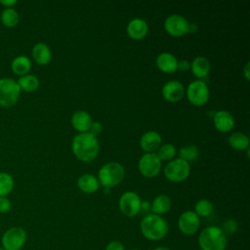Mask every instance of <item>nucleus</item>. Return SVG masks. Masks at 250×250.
<instances>
[{
    "instance_id": "5701e85b",
    "label": "nucleus",
    "mask_w": 250,
    "mask_h": 250,
    "mask_svg": "<svg viewBox=\"0 0 250 250\" xmlns=\"http://www.w3.org/2000/svg\"><path fill=\"white\" fill-rule=\"evenodd\" d=\"M12 70L14 71V73L18 74V75H25L27 74V72L30 70L31 68V62L29 60V58H27L26 56L21 55L16 57L11 64Z\"/></svg>"
},
{
    "instance_id": "393cba45",
    "label": "nucleus",
    "mask_w": 250,
    "mask_h": 250,
    "mask_svg": "<svg viewBox=\"0 0 250 250\" xmlns=\"http://www.w3.org/2000/svg\"><path fill=\"white\" fill-rule=\"evenodd\" d=\"M21 90L25 92H33L39 87V79L33 74H25L17 81Z\"/></svg>"
},
{
    "instance_id": "39448f33",
    "label": "nucleus",
    "mask_w": 250,
    "mask_h": 250,
    "mask_svg": "<svg viewBox=\"0 0 250 250\" xmlns=\"http://www.w3.org/2000/svg\"><path fill=\"white\" fill-rule=\"evenodd\" d=\"M21 94V89L12 78H0V105L10 107L17 104Z\"/></svg>"
},
{
    "instance_id": "f3484780",
    "label": "nucleus",
    "mask_w": 250,
    "mask_h": 250,
    "mask_svg": "<svg viewBox=\"0 0 250 250\" xmlns=\"http://www.w3.org/2000/svg\"><path fill=\"white\" fill-rule=\"evenodd\" d=\"M157 67L166 73H173L178 69V60L171 53H161L156 58Z\"/></svg>"
},
{
    "instance_id": "ea45409f",
    "label": "nucleus",
    "mask_w": 250,
    "mask_h": 250,
    "mask_svg": "<svg viewBox=\"0 0 250 250\" xmlns=\"http://www.w3.org/2000/svg\"><path fill=\"white\" fill-rule=\"evenodd\" d=\"M130 250H140V249H138V248H133V249H130Z\"/></svg>"
},
{
    "instance_id": "0eeeda50",
    "label": "nucleus",
    "mask_w": 250,
    "mask_h": 250,
    "mask_svg": "<svg viewBox=\"0 0 250 250\" xmlns=\"http://www.w3.org/2000/svg\"><path fill=\"white\" fill-rule=\"evenodd\" d=\"M190 167L188 162L184 159L177 158L171 160L168 164H166L164 168L165 177L171 182H183L189 175Z\"/></svg>"
},
{
    "instance_id": "c9c22d12",
    "label": "nucleus",
    "mask_w": 250,
    "mask_h": 250,
    "mask_svg": "<svg viewBox=\"0 0 250 250\" xmlns=\"http://www.w3.org/2000/svg\"><path fill=\"white\" fill-rule=\"evenodd\" d=\"M0 3L6 8H13V6L17 4V0H0Z\"/></svg>"
},
{
    "instance_id": "1a4fd4ad",
    "label": "nucleus",
    "mask_w": 250,
    "mask_h": 250,
    "mask_svg": "<svg viewBox=\"0 0 250 250\" xmlns=\"http://www.w3.org/2000/svg\"><path fill=\"white\" fill-rule=\"evenodd\" d=\"M138 168L143 176L152 178L160 172L161 160L158 158L156 153L146 152L140 158Z\"/></svg>"
},
{
    "instance_id": "2f4dec72",
    "label": "nucleus",
    "mask_w": 250,
    "mask_h": 250,
    "mask_svg": "<svg viewBox=\"0 0 250 250\" xmlns=\"http://www.w3.org/2000/svg\"><path fill=\"white\" fill-rule=\"evenodd\" d=\"M12 203L10 199L6 196H0V213L6 214L11 210Z\"/></svg>"
},
{
    "instance_id": "20e7f679",
    "label": "nucleus",
    "mask_w": 250,
    "mask_h": 250,
    "mask_svg": "<svg viewBox=\"0 0 250 250\" xmlns=\"http://www.w3.org/2000/svg\"><path fill=\"white\" fill-rule=\"evenodd\" d=\"M125 177V169L118 162L105 163L99 171V184L106 188H110L118 185Z\"/></svg>"
},
{
    "instance_id": "f8f14e48",
    "label": "nucleus",
    "mask_w": 250,
    "mask_h": 250,
    "mask_svg": "<svg viewBox=\"0 0 250 250\" xmlns=\"http://www.w3.org/2000/svg\"><path fill=\"white\" fill-rule=\"evenodd\" d=\"M200 226V218L194 211H185L178 219V228L181 232L187 235L194 234Z\"/></svg>"
},
{
    "instance_id": "473e14b6",
    "label": "nucleus",
    "mask_w": 250,
    "mask_h": 250,
    "mask_svg": "<svg viewBox=\"0 0 250 250\" xmlns=\"http://www.w3.org/2000/svg\"><path fill=\"white\" fill-rule=\"evenodd\" d=\"M105 250H125V246L120 241H110L106 246Z\"/></svg>"
},
{
    "instance_id": "cd10ccee",
    "label": "nucleus",
    "mask_w": 250,
    "mask_h": 250,
    "mask_svg": "<svg viewBox=\"0 0 250 250\" xmlns=\"http://www.w3.org/2000/svg\"><path fill=\"white\" fill-rule=\"evenodd\" d=\"M213 211V204L208 199H200L195 203L194 213L200 217H208Z\"/></svg>"
},
{
    "instance_id": "6ab92c4d",
    "label": "nucleus",
    "mask_w": 250,
    "mask_h": 250,
    "mask_svg": "<svg viewBox=\"0 0 250 250\" xmlns=\"http://www.w3.org/2000/svg\"><path fill=\"white\" fill-rule=\"evenodd\" d=\"M210 62L207 58L202 56L194 58L190 62V69L192 71V74L197 78L206 77L210 72Z\"/></svg>"
},
{
    "instance_id": "f257e3e1",
    "label": "nucleus",
    "mask_w": 250,
    "mask_h": 250,
    "mask_svg": "<svg viewBox=\"0 0 250 250\" xmlns=\"http://www.w3.org/2000/svg\"><path fill=\"white\" fill-rule=\"evenodd\" d=\"M71 148L74 155L84 162L94 160L100 150V145L97 137L90 132L77 134L71 143Z\"/></svg>"
},
{
    "instance_id": "c756f323",
    "label": "nucleus",
    "mask_w": 250,
    "mask_h": 250,
    "mask_svg": "<svg viewBox=\"0 0 250 250\" xmlns=\"http://www.w3.org/2000/svg\"><path fill=\"white\" fill-rule=\"evenodd\" d=\"M157 149L156 154L160 160H171L176 154V147L172 144L161 145Z\"/></svg>"
},
{
    "instance_id": "a878e982",
    "label": "nucleus",
    "mask_w": 250,
    "mask_h": 250,
    "mask_svg": "<svg viewBox=\"0 0 250 250\" xmlns=\"http://www.w3.org/2000/svg\"><path fill=\"white\" fill-rule=\"evenodd\" d=\"M20 16L14 8H5L1 13V21L7 27H14L19 23Z\"/></svg>"
},
{
    "instance_id": "412c9836",
    "label": "nucleus",
    "mask_w": 250,
    "mask_h": 250,
    "mask_svg": "<svg viewBox=\"0 0 250 250\" xmlns=\"http://www.w3.org/2000/svg\"><path fill=\"white\" fill-rule=\"evenodd\" d=\"M172 207V200L166 194H159L154 197L150 204V210L155 215H162L167 213Z\"/></svg>"
},
{
    "instance_id": "a19ab883",
    "label": "nucleus",
    "mask_w": 250,
    "mask_h": 250,
    "mask_svg": "<svg viewBox=\"0 0 250 250\" xmlns=\"http://www.w3.org/2000/svg\"><path fill=\"white\" fill-rule=\"evenodd\" d=\"M0 250H5L4 248H2V247H0Z\"/></svg>"
},
{
    "instance_id": "6e6552de",
    "label": "nucleus",
    "mask_w": 250,
    "mask_h": 250,
    "mask_svg": "<svg viewBox=\"0 0 250 250\" xmlns=\"http://www.w3.org/2000/svg\"><path fill=\"white\" fill-rule=\"evenodd\" d=\"M187 96L192 104L199 106L207 103L210 97V91L203 80H194L188 86Z\"/></svg>"
},
{
    "instance_id": "72a5a7b5",
    "label": "nucleus",
    "mask_w": 250,
    "mask_h": 250,
    "mask_svg": "<svg viewBox=\"0 0 250 250\" xmlns=\"http://www.w3.org/2000/svg\"><path fill=\"white\" fill-rule=\"evenodd\" d=\"M178 68L182 71H187L190 68V62L188 60H182L178 62Z\"/></svg>"
},
{
    "instance_id": "9d476101",
    "label": "nucleus",
    "mask_w": 250,
    "mask_h": 250,
    "mask_svg": "<svg viewBox=\"0 0 250 250\" xmlns=\"http://www.w3.org/2000/svg\"><path fill=\"white\" fill-rule=\"evenodd\" d=\"M142 200L140 196L133 191L124 192L119 199V209L127 217H135L141 211Z\"/></svg>"
},
{
    "instance_id": "f704fd0d",
    "label": "nucleus",
    "mask_w": 250,
    "mask_h": 250,
    "mask_svg": "<svg viewBox=\"0 0 250 250\" xmlns=\"http://www.w3.org/2000/svg\"><path fill=\"white\" fill-rule=\"evenodd\" d=\"M102 129H103V126L100 122H93L91 125V128H90V130H91L90 133H92L93 135L96 136L97 134H99L102 131Z\"/></svg>"
},
{
    "instance_id": "aec40b11",
    "label": "nucleus",
    "mask_w": 250,
    "mask_h": 250,
    "mask_svg": "<svg viewBox=\"0 0 250 250\" xmlns=\"http://www.w3.org/2000/svg\"><path fill=\"white\" fill-rule=\"evenodd\" d=\"M32 57L34 61L41 65L50 62L52 58V53L49 46L43 42L36 43L32 48Z\"/></svg>"
},
{
    "instance_id": "7ed1b4c3",
    "label": "nucleus",
    "mask_w": 250,
    "mask_h": 250,
    "mask_svg": "<svg viewBox=\"0 0 250 250\" xmlns=\"http://www.w3.org/2000/svg\"><path fill=\"white\" fill-rule=\"evenodd\" d=\"M198 245L201 250H225L227 234L217 226L207 227L198 235Z\"/></svg>"
},
{
    "instance_id": "e433bc0d",
    "label": "nucleus",
    "mask_w": 250,
    "mask_h": 250,
    "mask_svg": "<svg viewBox=\"0 0 250 250\" xmlns=\"http://www.w3.org/2000/svg\"><path fill=\"white\" fill-rule=\"evenodd\" d=\"M149 209H150V203L147 202V201H142V204H141V211L147 212Z\"/></svg>"
},
{
    "instance_id": "ddd939ff",
    "label": "nucleus",
    "mask_w": 250,
    "mask_h": 250,
    "mask_svg": "<svg viewBox=\"0 0 250 250\" xmlns=\"http://www.w3.org/2000/svg\"><path fill=\"white\" fill-rule=\"evenodd\" d=\"M185 94L184 85L177 80H171L162 87V96L171 103L179 102Z\"/></svg>"
},
{
    "instance_id": "f03ea898",
    "label": "nucleus",
    "mask_w": 250,
    "mask_h": 250,
    "mask_svg": "<svg viewBox=\"0 0 250 250\" xmlns=\"http://www.w3.org/2000/svg\"><path fill=\"white\" fill-rule=\"evenodd\" d=\"M140 229L144 237L151 241L163 239L168 231L169 226L166 220L153 213L146 214L141 221Z\"/></svg>"
},
{
    "instance_id": "4c0bfd02",
    "label": "nucleus",
    "mask_w": 250,
    "mask_h": 250,
    "mask_svg": "<svg viewBox=\"0 0 250 250\" xmlns=\"http://www.w3.org/2000/svg\"><path fill=\"white\" fill-rule=\"evenodd\" d=\"M248 68H249V63L247 62L246 65H245V68H244V73H245V77L246 79H249V74H248Z\"/></svg>"
},
{
    "instance_id": "c85d7f7f",
    "label": "nucleus",
    "mask_w": 250,
    "mask_h": 250,
    "mask_svg": "<svg viewBox=\"0 0 250 250\" xmlns=\"http://www.w3.org/2000/svg\"><path fill=\"white\" fill-rule=\"evenodd\" d=\"M199 151L196 146L194 145H187L183 146L179 151V158L188 161H193L198 157Z\"/></svg>"
},
{
    "instance_id": "bb28decb",
    "label": "nucleus",
    "mask_w": 250,
    "mask_h": 250,
    "mask_svg": "<svg viewBox=\"0 0 250 250\" xmlns=\"http://www.w3.org/2000/svg\"><path fill=\"white\" fill-rule=\"evenodd\" d=\"M14 188L13 177L6 173L0 172V196L8 195Z\"/></svg>"
},
{
    "instance_id": "a211bd4d",
    "label": "nucleus",
    "mask_w": 250,
    "mask_h": 250,
    "mask_svg": "<svg viewBox=\"0 0 250 250\" xmlns=\"http://www.w3.org/2000/svg\"><path fill=\"white\" fill-rule=\"evenodd\" d=\"M93 123L91 115L84 110H77L71 117V124L77 131L81 133L88 132Z\"/></svg>"
},
{
    "instance_id": "b1692460",
    "label": "nucleus",
    "mask_w": 250,
    "mask_h": 250,
    "mask_svg": "<svg viewBox=\"0 0 250 250\" xmlns=\"http://www.w3.org/2000/svg\"><path fill=\"white\" fill-rule=\"evenodd\" d=\"M229 145L235 150H245L249 146V138L241 132H234L229 137Z\"/></svg>"
},
{
    "instance_id": "9b49d317",
    "label": "nucleus",
    "mask_w": 250,
    "mask_h": 250,
    "mask_svg": "<svg viewBox=\"0 0 250 250\" xmlns=\"http://www.w3.org/2000/svg\"><path fill=\"white\" fill-rule=\"evenodd\" d=\"M164 28L172 36H183L189 32V22L181 15H171L164 21Z\"/></svg>"
},
{
    "instance_id": "dca6fc26",
    "label": "nucleus",
    "mask_w": 250,
    "mask_h": 250,
    "mask_svg": "<svg viewBox=\"0 0 250 250\" xmlns=\"http://www.w3.org/2000/svg\"><path fill=\"white\" fill-rule=\"evenodd\" d=\"M141 147L146 152H153L161 146V136L156 131H147L140 139Z\"/></svg>"
},
{
    "instance_id": "7c9ffc66",
    "label": "nucleus",
    "mask_w": 250,
    "mask_h": 250,
    "mask_svg": "<svg viewBox=\"0 0 250 250\" xmlns=\"http://www.w3.org/2000/svg\"><path fill=\"white\" fill-rule=\"evenodd\" d=\"M223 229V231L227 234H231L234 233L237 229H238V224L234 219H229L227 221L224 222L223 228H221Z\"/></svg>"
},
{
    "instance_id": "4be33fe9",
    "label": "nucleus",
    "mask_w": 250,
    "mask_h": 250,
    "mask_svg": "<svg viewBox=\"0 0 250 250\" xmlns=\"http://www.w3.org/2000/svg\"><path fill=\"white\" fill-rule=\"evenodd\" d=\"M78 188L86 192V193H93L98 190L99 188V181L98 179L92 174H83L77 180Z\"/></svg>"
},
{
    "instance_id": "4468645a",
    "label": "nucleus",
    "mask_w": 250,
    "mask_h": 250,
    "mask_svg": "<svg viewBox=\"0 0 250 250\" xmlns=\"http://www.w3.org/2000/svg\"><path fill=\"white\" fill-rule=\"evenodd\" d=\"M147 31H148V25L146 21L140 18L131 20L127 25L128 35L135 40L143 39L146 35Z\"/></svg>"
},
{
    "instance_id": "423d86ee",
    "label": "nucleus",
    "mask_w": 250,
    "mask_h": 250,
    "mask_svg": "<svg viewBox=\"0 0 250 250\" xmlns=\"http://www.w3.org/2000/svg\"><path fill=\"white\" fill-rule=\"evenodd\" d=\"M27 239V233L21 227L8 229L1 237L2 248L5 250H21Z\"/></svg>"
},
{
    "instance_id": "2eb2a0df",
    "label": "nucleus",
    "mask_w": 250,
    "mask_h": 250,
    "mask_svg": "<svg viewBox=\"0 0 250 250\" xmlns=\"http://www.w3.org/2000/svg\"><path fill=\"white\" fill-rule=\"evenodd\" d=\"M214 125L220 132H229L233 128L234 118L230 112L227 110H218L213 116Z\"/></svg>"
},
{
    "instance_id": "58836bf2",
    "label": "nucleus",
    "mask_w": 250,
    "mask_h": 250,
    "mask_svg": "<svg viewBox=\"0 0 250 250\" xmlns=\"http://www.w3.org/2000/svg\"><path fill=\"white\" fill-rule=\"evenodd\" d=\"M152 250H171V249L168 248V247H166V246H158V247H155V248L152 249Z\"/></svg>"
}]
</instances>
